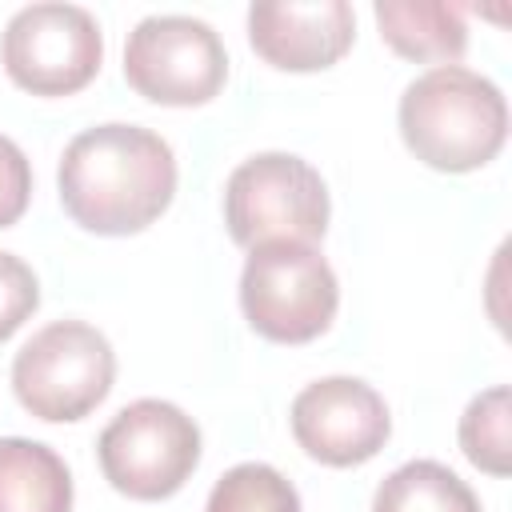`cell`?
Returning a JSON list of instances; mask_svg holds the SVG:
<instances>
[{"label": "cell", "mask_w": 512, "mask_h": 512, "mask_svg": "<svg viewBox=\"0 0 512 512\" xmlns=\"http://www.w3.org/2000/svg\"><path fill=\"white\" fill-rule=\"evenodd\" d=\"M60 204L96 236L148 228L176 192V156L168 140L140 124H96L60 156Z\"/></svg>", "instance_id": "cell-1"}, {"label": "cell", "mask_w": 512, "mask_h": 512, "mask_svg": "<svg viewBox=\"0 0 512 512\" xmlns=\"http://www.w3.org/2000/svg\"><path fill=\"white\" fill-rule=\"evenodd\" d=\"M400 136L408 152L436 172H476L504 148V92L472 68L440 64L404 88Z\"/></svg>", "instance_id": "cell-2"}, {"label": "cell", "mask_w": 512, "mask_h": 512, "mask_svg": "<svg viewBox=\"0 0 512 512\" xmlns=\"http://www.w3.org/2000/svg\"><path fill=\"white\" fill-rule=\"evenodd\" d=\"M240 272V308L244 320L272 344H308L316 340L340 304V284L332 264L312 244L272 240L248 248Z\"/></svg>", "instance_id": "cell-3"}, {"label": "cell", "mask_w": 512, "mask_h": 512, "mask_svg": "<svg viewBox=\"0 0 512 512\" xmlns=\"http://www.w3.org/2000/svg\"><path fill=\"white\" fill-rule=\"evenodd\" d=\"M224 224L244 248L272 240L312 244L328 228V188L308 160L292 152H260L228 176Z\"/></svg>", "instance_id": "cell-4"}, {"label": "cell", "mask_w": 512, "mask_h": 512, "mask_svg": "<svg viewBox=\"0 0 512 512\" xmlns=\"http://www.w3.org/2000/svg\"><path fill=\"white\" fill-rule=\"evenodd\" d=\"M112 376V344L84 320H56L40 328L12 360L16 400L48 424L84 420L112 392Z\"/></svg>", "instance_id": "cell-5"}, {"label": "cell", "mask_w": 512, "mask_h": 512, "mask_svg": "<svg viewBox=\"0 0 512 512\" xmlns=\"http://www.w3.org/2000/svg\"><path fill=\"white\" fill-rule=\"evenodd\" d=\"M104 480L132 500H164L184 488L200 460V428L168 400L120 408L96 444Z\"/></svg>", "instance_id": "cell-6"}, {"label": "cell", "mask_w": 512, "mask_h": 512, "mask_svg": "<svg viewBox=\"0 0 512 512\" xmlns=\"http://www.w3.org/2000/svg\"><path fill=\"white\" fill-rule=\"evenodd\" d=\"M0 60L16 88L72 96L100 72L104 40L92 12L76 4H28L8 20Z\"/></svg>", "instance_id": "cell-7"}, {"label": "cell", "mask_w": 512, "mask_h": 512, "mask_svg": "<svg viewBox=\"0 0 512 512\" xmlns=\"http://www.w3.org/2000/svg\"><path fill=\"white\" fill-rule=\"evenodd\" d=\"M124 76L152 104L192 108L208 104L224 88L228 52L204 20L148 16L128 32Z\"/></svg>", "instance_id": "cell-8"}, {"label": "cell", "mask_w": 512, "mask_h": 512, "mask_svg": "<svg viewBox=\"0 0 512 512\" xmlns=\"http://www.w3.org/2000/svg\"><path fill=\"white\" fill-rule=\"evenodd\" d=\"M388 432H392L388 404L364 380L324 376L292 400L296 444L328 468H352L372 460L384 448Z\"/></svg>", "instance_id": "cell-9"}, {"label": "cell", "mask_w": 512, "mask_h": 512, "mask_svg": "<svg viewBox=\"0 0 512 512\" xmlns=\"http://www.w3.org/2000/svg\"><path fill=\"white\" fill-rule=\"evenodd\" d=\"M356 36L352 4L344 0H284L248 8V40L260 60L284 72L332 68Z\"/></svg>", "instance_id": "cell-10"}, {"label": "cell", "mask_w": 512, "mask_h": 512, "mask_svg": "<svg viewBox=\"0 0 512 512\" xmlns=\"http://www.w3.org/2000/svg\"><path fill=\"white\" fill-rule=\"evenodd\" d=\"M376 24L384 44L416 64H452L468 48V24L464 8L456 4H436V0H380Z\"/></svg>", "instance_id": "cell-11"}, {"label": "cell", "mask_w": 512, "mask_h": 512, "mask_svg": "<svg viewBox=\"0 0 512 512\" xmlns=\"http://www.w3.org/2000/svg\"><path fill=\"white\" fill-rule=\"evenodd\" d=\"M0 512H72L68 464L40 440H0Z\"/></svg>", "instance_id": "cell-12"}, {"label": "cell", "mask_w": 512, "mask_h": 512, "mask_svg": "<svg viewBox=\"0 0 512 512\" xmlns=\"http://www.w3.org/2000/svg\"><path fill=\"white\" fill-rule=\"evenodd\" d=\"M372 512H480V500L448 464L408 460L380 480Z\"/></svg>", "instance_id": "cell-13"}, {"label": "cell", "mask_w": 512, "mask_h": 512, "mask_svg": "<svg viewBox=\"0 0 512 512\" xmlns=\"http://www.w3.org/2000/svg\"><path fill=\"white\" fill-rule=\"evenodd\" d=\"M508 404H512V392L504 384H496V388L480 392L460 416V448L488 476L512 472V436H508L512 412H508Z\"/></svg>", "instance_id": "cell-14"}, {"label": "cell", "mask_w": 512, "mask_h": 512, "mask_svg": "<svg viewBox=\"0 0 512 512\" xmlns=\"http://www.w3.org/2000/svg\"><path fill=\"white\" fill-rule=\"evenodd\" d=\"M204 512H300V496L272 464H236L216 480Z\"/></svg>", "instance_id": "cell-15"}, {"label": "cell", "mask_w": 512, "mask_h": 512, "mask_svg": "<svg viewBox=\"0 0 512 512\" xmlns=\"http://www.w3.org/2000/svg\"><path fill=\"white\" fill-rule=\"evenodd\" d=\"M40 304V284L32 276V268L12 256L0 252V340H8Z\"/></svg>", "instance_id": "cell-16"}, {"label": "cell", "mask_w": 512, "mask_h": 512, "mask_svg": "<svg viewBox=\"0 0 512 512\" xmlns=\"http://www.w3.org/2000/svg\"><path fill=\"white\" fill-rule=\"evenodd\" d=\"M32 196V168L16 140L0 136V228L16 224Z\"/></svg>", "instance_id": "cell-17"}]
</instances>
